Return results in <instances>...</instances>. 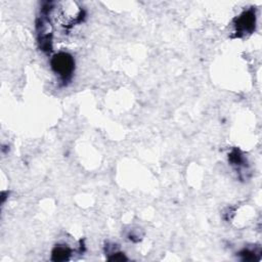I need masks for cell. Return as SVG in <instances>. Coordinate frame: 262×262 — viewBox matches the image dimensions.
Returning <instances> with one entry per match:
<instances>
[{"instance_id":"cell-2","label":"cell","mask_w":262,"mask_h":262,"mask_svg":"<svg viewBox=\"0 0 262 262\" xmlns=\"http://www.w3.org/2000/svg\"><path fill=\"white\" fill-rule=\"evenodd\" d=\"M255 27V14L252 10L244 11L235 19V30L238 34H247L254 30Z\"/></svg>"},{"instance_id":"cell-1","label":"cell","mask_w":262,"mask_h":262,"mask_svg":"<svg viewBox=\"0 0 262 262\" xmlns=\"http://www.w3.org/2000/svg\"><path fill=\"white\" fill-rule=\"evenodd\" d=\"M51 66L54 72L57 73L60 77L68 78L74 70V59L70 54L60 52L54 55L51 60Z\"/></svg>"},{"instance_id":"cell-3","label":"cell","mask_w":262,"mask_h":262,"mask_svg":"<svg viewBox=\"0 0 262 262\" xmlns=\"http://www.w3.org/2000/svg\"><path fill=\"white\" fill-rule=\"evenodd\" d=\"M53 259L56 261H60V260H67L70 256V250L67 247H56L53 250L52 253Z\"/></svg>"}]
</instances>
